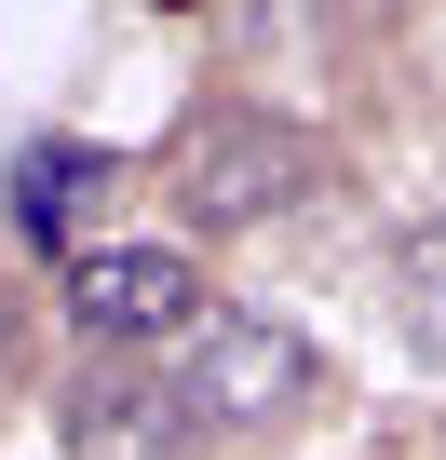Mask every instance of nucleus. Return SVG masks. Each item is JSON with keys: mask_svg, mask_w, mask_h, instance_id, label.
I'll return each instance as SVG.
<instances>
[{"mask_svg": "<svg viewBox=\"0 0 446 460\" xmlns=\"http://www.w3.org/2000/svg\"><path fill=\"white\" fill-rule=\"evenodd\" d=\"M162 190H176L189 230H271V217H298L325 190V136L258 109V95H203L162 136Z\"/></svg>", "mask_w": 446, "mask_h": 460, "instance_id": "nucleus-1", "label": "nucleus"}, {"mask_svg": "<svg viewBox=\"0 0 446 460\" xmlns=\"http://www.w3.org/2000/svg\"><path fill=\"white\" fill-rule=\"evenodd\" d=\"M176 393L203 406V433H284L325 393V352L298 325H271V312H231V298H216L203 339H189V366H176Z\"/></svg>", "mask_w": 446, "mask_h": 460, "instance_id": "nucleus-2", "label": "nucleus"}, {"mask_svg": "<svg viewBox=\"0 0 446 460\" xmlns=\"http://www.w3.org/2000/svg\"><path fill=\"white\" fill-rule=\"evenodd\" d=\"M55 298L95 352H162V339H203V312H216L189 244H82Z\"/></svg>", "mask_w": 446, "mask_h": 460, "instance_id": "nucleus-3", "label": "nucleus"}, {"mask_svg": "<svg viewBox=\"0 0 446 460\" xmlns=\"http://www.w3.org/2000/svg\"><path fill=\"white\" fill-rule=\"evenodd\" d=\"M55 393H68V406H55L68 460H203V406H189L162 366H122V352H95V366H68Z\"/></svg>", "mask_w": 446, "mask_h": 460, "instance_id": "nucleus-4", "label": "nucleus"}, {"mask_svg": "<svg viewBox=\"0 0 446 460\" xmlns=\"http://www.w3.org/2000/svg\"><path fill=\"white\" fill-rule=\"evenodd\" d=\"M109 176H122L109 149H82V136H28V149H14V230L82 258V217L109 203Z\"/></svg>", "mask_w": 446, "mask_h": 460, "instance_id": "nucleus-5", "label": "nucleus"}, {"mask_svg": "<svg viewBox=\"0 0 446 460\" xmlns=\"http://www.w3.org/2000/svg\"><path fill=\"white\" fill-rule=\"evenodd\" d=\"M392 312H406V339L446 366V217H419L406 244H392Z\"/></svg>", "mask_w": 446, "mask_h": 460, "instance_id": "nucleus-6", "label": "nucleus"}, {"mask_svg": "<svg viewBox=\"0 0 446 460\" xmlns=\"http://www.w3.org/2000/svg\"><path fill=\"white\" fill-rule=\"evenodd\" d=\"M0 366H14V325H0Z\"/></svg>", "mask_w": 446, "mask_h": 460, "instance_id": "nucleus-7", "label": "nucleus"}, {"mask_svg": "<svg viewBox=\"0 0 446 460\" xmlns=\"http://www.w3.org/2000/svg\"><path fill=\"white\" fill-rule=\"evenodd\" d=\"M162 14H189V0H162Z\"/></svg>", "mask_w": 446, "mask_h": 460, "instance_id": "nucleus-8", "label": "nucleus"}]
</instances>
